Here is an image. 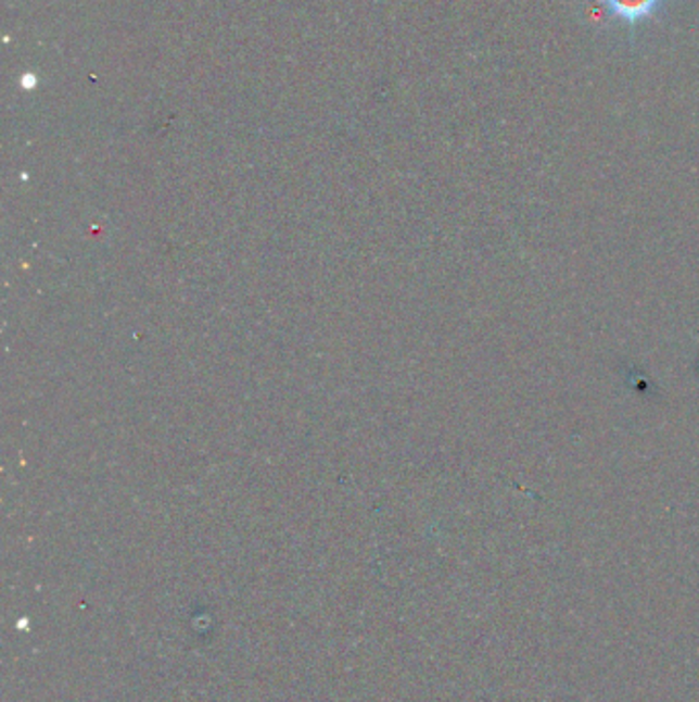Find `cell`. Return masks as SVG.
<instances>
[{
	"mask_svg": "<svg viewBox=\"0 0 699 702\" xmlns=\"http://www.w3.org/2000/svg\"><path fill=\"white\" fill-rule=\"evenodd\" d=\"M606 7L609 15L627 27H638L640 23L657 17L659 11L666 4V0H597Z\"/></svg>",
	"mask_w": 699,
	"mask_h": 702,
	"instance_id": "1",
	"label": "cell"
}]
</instances>
